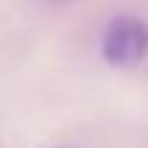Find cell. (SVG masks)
I'll return each mask as SVG.
<instances>
[{
  "label": "cell",
  "instance_id": "cell-1",
  "mask_svg": "<svg viewBox=\"0 0 148 148\" xmlns=\"http://www.w3.org/2000/svg\"><path fill=\"white\" fill-rule=\"evenodd\" d=\"M101 55L118 69H132L148 55V25L137 16H118L107 25Z\"/></svg>",
  "mask_w": 148,
  "mask_h": 148
}]
</instances>
